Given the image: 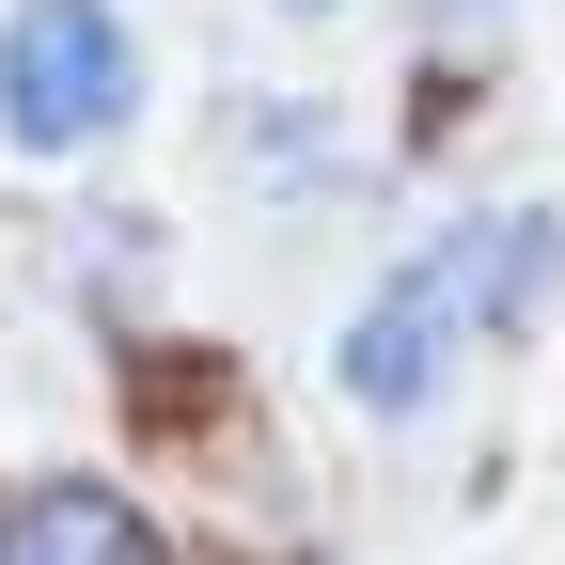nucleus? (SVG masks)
<instances>
[{"instance_id":"f257e3e1","label":"nucleus","mask_w":565,"mask_h":565,"mask_svg":"<svg viewBox=\"0 0 565 565\" xmlns=\"http://www.w3.org/2000/svg\"><path fill=\"white\" fill-rule=\"evenodd\" d=\"M550 282H565V221H550V204H471V221H440L362 315H345L330 393L362 408L377 440H408V424L456 408V377H471L503 330L550 315Z\"/></svg>"},{"instance_id":"f03ea898","label":"nucleus","mask_w":565,"mask_h":565,"mask_svg":"<svg viewBox=\"0 0 565 565\" xmlns=\"http://www.w3.org/2000/svg\"><path fill=\"white\" fill-rule=\"evenodd\" d=\"M158 63H141L126 0H0V158L17 173H79L141 126Z\"/></svg>"},{"instance_id":"7ed1b4c3","label":"nucleus","mask_w":565,"mask_h":565,"mask_svg":"<svg viewBox=\"0 0 565 565\" xmlns=\"http://www.w3.org/2000/svg\"><path fill=\"white\" fill-rule=\"evenodd\" d=\"M0 565H158V534H141V503L126 487H17L0 503Z\"/></svg>"},{"instance_id":"20e7f679","label":"nucleus","mask_w":565,"mask_h":565,"mask_svg":"<svg viewBox=\"0 0 565 565\" xmlns=\"http://www.w3.org/2000/svg\"><path fill=\"white\" fill-rule=\"evenodd\" d=\"M267 17H299V32H315V17H345V0H267Z\"/></svg>"},{"instance_id":"39448f33","label":"nucleus","mask_w":565,"mask_h":565,"mask_svg":"<svg viewBox=\"0 0 565 565\" xmlns=\"http://www.w3.org/2000/svg\"><path fill=\"white\" fill-rule=\"evenodd\" d=\"M440 17H456V32H487V17H503V0H440Z\"/></svg>"}]
</instances>
